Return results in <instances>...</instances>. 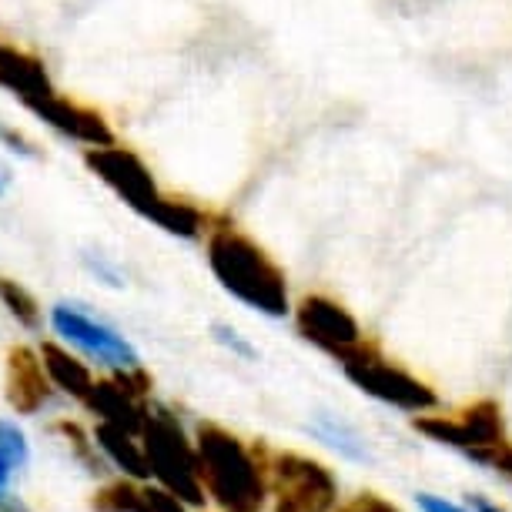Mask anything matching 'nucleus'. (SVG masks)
<instances>
[{"label": "nucleus", "instance_id": "nucleus-1", "mask_svg": "<svg viewBox=\"0 0 512 512\" xmlns=\"http://www.w3.org/2000/svg\"><path fill=\"white\" fill-rule=\"evenodd\" d=\"M208 265L215 272L218 285L228 295H235L241 305L255 308V312H262L268 318H285L292 312L285 272L255 238H248L235 225L211 228Z\"/></svg>", "mask_w": 512, "mask_h": 512}, {"label": "nucleus", "instance_id": "nucleus-2", "mask_svg": "<svg viewBox=\"0 0 512 512\" xmlns=\"http://www.w3.org/2000/svg\"><path fill=\"white\" fill-rule=\"evenodd\" d=\"M84 164H88L91 175L98 181H104V185H108L131 211H138L141 218L154 221V225L164 228L168 235L198 238L201 231H205L208 218L201 215L191 201L161 195V188L154 185L148 164H144L134 151L118 148V144L88 148Z\"/></svg>", "mask_w": 512, "mask_h": 512}, {"label": "nucleus", "instance_id": "nucleus-3", "mask_svg": "<svg viewBox=\"0 0 512 512\" xmlns=\"http://www.w3.org/2000/svg\"><path fill=\"white\" fill-rule=\"evenodd\" d=\"M201 482L225 512H262L265 506V466L251 456L245 442L221 425L198 429Z\"/></svg>", "mask_w": 512, "mask_h": 512}, {"label": "nucleus", "instance_id": "nucleus-4", "mask_svg": "<svg viewBox=\"0 0 512 512\" xmlns=\"http://www.w3.org/2000/svg\"><path fill=\"white\" fill-rule=\"evenodd\" d=\"M144 436V452H148L151 472L161 479V486L175 492L178 499L201 506L205 502V482H201V462L198 449H191L175 415L154 409L148 412V422L141 429Z\"/></svg>", "mask_w": 512, "mask_h": 512}, {"label": "nucleus", "instance_id": "nucleus-5", "mask_svg": "<svg viewBox=\"0 0 512 512\" xmlns=\"http://www.w3.org/2000/svg\"><path fill=\"white\" fill-rule=\"evenodd\" d=\"M342 372L355 389H362L365 395H372V399H379L385 405H395L402 412L422 415L439 405V395L429 385L415 379L412 372L399 369V365L385 362L372 342L355 355H349V359H342Z\"/></svg>", "mask_w": 512, "mask_h": 512}, {"label": "nucleus", "instance_id": "nucleus-6", "mask_svg": "<svg viewBox=\"0 0 512 512\" xmlns=\"http://www.w3.org/2000/svg\"><path fill=\"white\" fill-rule=\"evenodd\" d=\"M275 512H332L338 502V482L332 469L318 459L282 452L272 462Z\"/></svg>", "mask_w": 512, "mask_h": 512}, {"label": "nucleus", "instance_id": "nucleus-7", "mask_svg": "<svg viewBox=\"0 0 512 512\" xmlns=\"http://www.w3.org/2000/svg\"><path fill=\"white\" fill-rule=\"evenodd\" d=\"M295 325L305 342H312L315 349L328 352L338 362L369 345L355 315L328 295H305L295 308Z\"/></svg>", "mask_w": 512, "mask_h": 512}, {"label": "nucleus", "instance_id": "nucleus-8", "mask_svg": "<svg viewBox=\"0 0 512 512\" xmlns=\"http://www.w3.org/2000/svg\"><path fill=\"white\" fill-rule=\"evenodd\" d=\"M422 436L442 446L462 449L466 456H476L482 449H492L506 442V425H502V409L492 399L472 402L459 415H419L412 422Z\"/></svg>", "mask_w": 512, "mask_h": 512}, {"label": "nucleus", "instance_id": "nucleus-9", "mask_svg": "<svg viewBox=\"0 0 512 512\" xmlns=\"http://www.w3.org/2000/svg\"><path fill=\"white\" fill-rule=\"evenodd\" d=\"M54 328L61 332L67 342H74L77 349H84L91 359H98L111 369H138V349L128 342L124 335H118L114 328L94 322L84 312H77L71 305H57L51 315Z\"/></svg>", "mask_w": 512, "mask_h": 512}, {"label": "nucleus", "instance_id": "nucleus-10", "mask_svg": "<svg viewBox=\"0 0 512 512\" xmlns=\"http://www.w3.org/2000/svg\"><path fill=\"white\" fill-rule=\"evenodd\" d=\"M31 114H37L44 124H51L54 131H61L64 138H74L88 148H104V144H114V131L111 124L104 121V114L84 108L77 101H67L61 94H47L44 101H37Z\"/></svg>", "mask_w": 512, "mask_h": 512}, {"label": "nucleus", "instance_id": "nucleus-11", "mask_svg": "<svg viewBox=\"0 0 512 512\" xmlns=\"http://www.w3.org/2000/svg\"><path fill=\"white\" fill-rule=\"evenodd\" d=\"M51 375L44 369V359L27 349V345H14L7 352V382H4V395L7 405L17 415H34L51 395Z\"/></svg>", "mask_w": 512, "mask_h": 512}, {"label": "nucleus", "instance_id": "nucleus-12", "mask_svg": "<svg viewBox=\"0 0 512 512\" xmlns=\"http://www.w3.org/2000/svg\"><path fill=\"white\" fill-rule=\"evenodd\" d=\"M0 88L11 91L27 111H31L37 101H44L47 94L57 91L51 84V77H47V67L41 57L27 54L21 47H11L4 41H0Z\"/></svg>", "mask_w": 512, "mask_h": 512}, {"label": "nucleus", "instance_id": "nucleus-13", "mask_svg": "<svg viewBox=\"0 0 512 512\" xmlns=\"http://www.w3.org/2000/svg\"><path fill=\"white\" fill-rule=\"evenodd\" d=\"M88 409L104 415V422H114L128 432H141L144 422H148V405L138 399L134 392H128L124 385L114 382H94V389L88 392Z\"/></svg>", "mask_w": 512, "mask_h": 512}, {"label": "nucleus", "instance_id": "nucleus-14", "mask_svg": "<svg viewBox=\"0 0 512 512\" xmlns=\"http://www.w3.org/2000/svg\"><path fill=\"white\" fill-rule=\"evenodd\" d=\"M131 436H134V432L121 429V425H114V422H101L98 432H94L98 446L108 452V459L114 462V466L128 472L131 479H144V476H151L148 452H141L138 442H134Z\"/></svg>", "mask_w": 512, "mask_h": 512}, {"label": "nucleus", "instance_id": "nucleus-15", "mask_svg": "<svg viewBox=\"0 0 512 512\" xmlns=\"http://www.w3.org/2000/svg\"><path fill=\"white\" fill-rule=\"evenodd\" d=\"M41 359H44V369L57 389H64L67 395H74V399H88V392L94 389L88 365L77 362L71 352H64L61 345H54V342L41 345Z\"/></svg>", "mask_w": 512, "mask_h": 512}, {"label": "nucleus", "instance_id": "nucleus-16", "mask_svg": "<svg viewBox=\"0 0 512 512\" xmlns=\"http://www.w3.org/2000/svg\"><path fill=\"white\" fill-rule=\"evenodd\" d=\"M94 512H151L148 509V492L134 486L131 479H118L111 486L94 492L91 499Z\"/></svg>", "mask_w": 512, "mask_h": 512}, {"label": "nucleus", "instance_id": "nucleus-17", "mask_svg": "<svg viewBox=\"0 0 512 512\" xmlns=\"http://www.w3.org/2000/svg\"><path fill=\"white\" fill-rule=\"evenodd\" d=\"M0 305H4L24 328H41V305H37V298L27 292L21 282H14V278H0Z\"/></svg>", "mask_w": 512, "mask_h": 512}, {"label": "nucleus", "instance_id": "nucleus-18", "mask_svg": "<svg viewBox=\"0 0 512 512\" xmlns=\"http://www.w3.org/2000/svg\"><path fill=\"white\" fill-rule=\"evenodd\" d=\"M27 462V439L14 422L0 419V496L7 492V479Z\"/></svg>", "mask_w": 512, "mask_h": 512}, {"label": "nucleus", "instance_id": "nucleus-19", "mask_svg": "<svg viewBox=\"0 0 512 512\" xmlns=\"http://www.w3.org/2000/svg\"><path fill=\"white\" fill-rule=\"evenodd\" d=\"M54 429L67 439V446L74 449V456L84 462V469L94 472V476H101V472H104V462L98 459V452H94V446L88 442V436H84L81 425H77V422H57Z\"/></svg>", "mask_w": 512, "mask_h": 512}, {"label": "nucleus", "instance_id": "nucleus-20", "mask_svg": "<svg viewBox=\"0 0 512 512\" xmlns=\"http://www.w3.org/2000/svg\"><path fill=\"white\" fill-rule=\"evenodd\" d=\"M472 459L482 462V466H492L496 472H502V476H512V442H499V446H492V449H482Z\"/></svg>", "mask_w": 512, "mask_h": 512}, {"label": "nucleus", "instance_id": "nucleus-21", "mask_svg": "<svg viewBox=\"0 0 512 512\" xmlns=\"http://www.w3.org/2000/svg\"><path fill=\"white\" fill-rule=\"evenodd\" d=\"M211 332H215V338H218L221 345H225V349H231L235 355H241V359H248V362H251V359H258V352L251 349V345H248L245 338H241L231 325H215Z\"/></svg>", "mask_w": 512, "mask_h": 512}, {"label": "nucleus", "instance_id": "nucleus-22", "mask_svg": "<svg viewBox=\"0 0 512 512\" xmlns=\"http://www.w3.org/2000/svg\"><path fill=\"white\" fill-rule=\"evenodd\" d=\"M338 512H402V509L392 506L389 499L375 496V492H362V496H355L352 502H345Z\"/></svg>", "mask_w": 512, "mask_h": 512}, {"label": "nucleus", "instance_id": "nucleus-23", "mask_svg": "<svg viewBox=\"0 0 512 512\" xmlns=\"http://www.w3.org/2000/svg\"><path fill=\"white\" fill-rule=\"evenodd\" d=\"M315 432L322 439H328V446H335V449H342V452H349V456H362V449L355 446V439L349 436L345 429H335L332 422H322V425H315Z\"/></svg>", "mask_w": 512, "mask_h": 512}, {"label": "nucleus", "instance_id": "nucleus-24", "mask_svg": "<svg viewBox=\"0 0 512 512\" xmlns=\"http://www.w3.org/2000/svg\"><path fill=\"white\" fill-rule=\"evenodd\" d=\"M144 492H148L151 512H185V506H181V499L175 492H168V489H144Z\"/></svg>", "mask_w": 512, "mask_h": 512}, {"label": "nucleus", "instance_id": "nucleus-25", "mask_svg": "<svg viewBox=\"0 0 512 512\" xmlns=\"http://www.w3.org/2000/svg\"><path fill=\"white\" fill-rule=\"evenodd\" d=\"M0 141L7 144L11 151H17V154H24V158H37V151H34V144L24 138V134H17V131H11V128H0Z\"/></svg>", "mask_w": 512, "mask_h": 512}, {"label": "nucleus", "instance_id": "nucleus-26", "mask_svg": "<svg viewBox=\"0 0 512 512\" xmlns=\"http://www.w3.org/2000/svg\"><path fill=\"white\" fill-rule=\"evenodd\" d=\"M419 509L422 512H466V509H459V506H452V502L446 499H439V496H419Z\"/></svg>", "mask_w": 512, "mask_h": 512}, {"label": "nucleus", "instance_id": "nucleus-27", "mask_svg": "<svg viewBox=\"0 0 512 512\" xmlns=\"http://www.w3.org/2000/svg\"><path fill=\"white\" fill-rule=\"evenodd\" d=\"M469 506L476 512H506L502 506H496V502H489L486 496H469Z\"/></svg>", "mask_w": 512, "mask_h": 512}, {"label": "nucleus", "instance_id": "nucleus-28", "mask_svg": "<svg viewBox=\"0 0 512 512\" xmlns=\"http://www.w3.org/2000/svg\"><path fill=\"white\" fill-rule=\"evenodd\" d=\"M0 512H31V509H27L21 499H7V496H0Z\"/></svg>", "mask_w": 512, "mask_h": 512}, {"label": "nucleus", "instance_id": "nucleus-29", "mask_svg": "<svg viewBox=\"0 0 512 512\" xmlns=\"http://www.w3.org/2000/svg\"><path fill=\"white\" fill-rule=\"evenodd\" d=\"M7 188H11V171H7L4 164H0V198L7 195Z\"/></svg>", "mask_w": 512, "mask_h": 512}]
</instances>
